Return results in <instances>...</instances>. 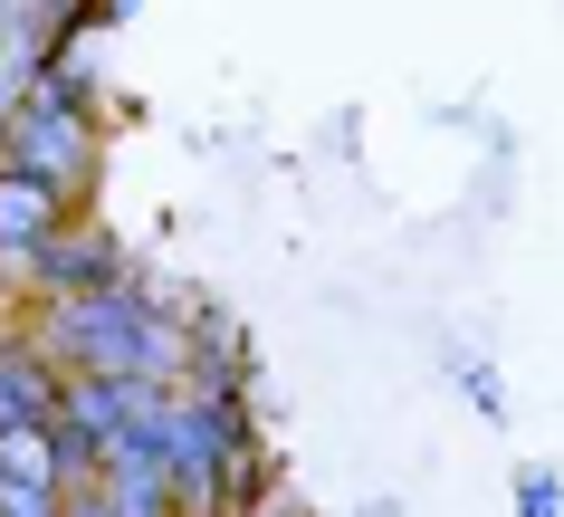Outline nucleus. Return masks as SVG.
<instances>
[{
    "instance_id": "f257e3e1",
    "label": "nucleus",
    "mask_w": 564,
    "mask_h": 517,
    "mask_svg": "<svg viewBox=\"0 0 564 517\" xmlns=\"http://www.w3.org/2000/svg\"><path fill=\"white\" fill-rule=\"evenodd\" d=\"M20 230H48V192L39 183H0V240H20Z\"/></svg>"
}]
</instances>
